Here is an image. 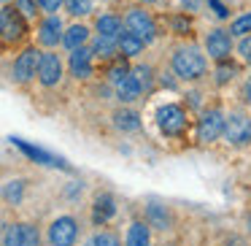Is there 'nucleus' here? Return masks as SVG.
<instances>
[{"mask_svg":"<svg viewBox=\"0 0 251 246\" xmlns=\"http://www.w3.org/2000/svg\"><path fill=\"white\" fill-rule=\"evenodd\" d=\"M208 3L213 6V11H216V17H222V19H227V17H229V11L224 8V3H219V0H208Z\"/></svg>","mask_w":251,"mask_h":246,"instance_id":"nucleus-33","label":"nucleus"},{"mask_svg":"<svg viewBox=\"0 0 251 246\" xmlns=\"http://www.w3.org/2000/svg\"><path fill=\"white\" fill-rule=\"evenodd\" d=\"M3 246H38L41 244V233L35 224L27 222H14L3 230V238H0Z\"/></svg>","mask_w":251,"mask_h":246,"instance_id":"nucleus-4","label":"nucleus"},{"mask_svg":"<svg viewBox=\"0 0 251 246\" xmlns=\"http://www.w3.org/2000/svg\"><path fill=\"white\" fill-rule=\"evenodd\" d=\"M143 41L138 38L135 33H130V30H122L119 35H116V52H119L122 57H138L143 52Z\"/></svg>","mask_w":251,"mask_h":246,"instance_id":"nucleus-16","label":"nucleus"},{"mask_svg":"<svg viewBox=\"0 0 251 246\" xmlns=\"http://www.w3.org/2000/svg\"><path fill=\"white\" fill-rule=\"evenodd\" d=\"M14 8H17L25 19L38 17V0H14Z\"/></svg>","mask_w":251,"mask_h":246,"instance_id":"nucleus-27","label":"nucleus"},{"mask_svg":"<svg viewBox=\"0 0 251 246\" xmlns=\"http://www.w3.org/2000/svg\"><path fill=\"white\" fill-rule=\"evenodd\" d=\"M219 62H222V65H219V71H216V73H219V76H216V84H227L229 79L238 73V68H235V65H227L224 60H219Z\"/></svg>","mask_w":251,"mask_h":246,"instance_id":"nucleus-30","label":"nucleus"},{"mask_svg":"<svg viewBox=\"0 0 251 246\" xmlns=\"http://www.w3.org/2000/svg\"><path fill=\"white\" fill-rule=\"evenodd\" d=\"M114 214H116V206H114V197H111L108 192H103V195L95 197V206H92V219L95 222L105 224Z\"/></svg>","mask_w":251,"mask_h":246,"instance_id":"nucleus-18","label":"nucleus"},{"mask_svg":"<svg viewBox=\"0 0 251 246\" xmlns=\"http://www.w3.org/2000/svg\"><path fill=\"white\" fill-rule=\"evenodd\" d=\"M38 8H44L46 14H57L62 8V0H38Z\"/></svg>","mask_w":251,"mask_h":246,"instance_id":"nucleus-32","label":"nucleus"},{"mask_svg":"<svg viewBox=\"0 0 251 246\" xmlns=\"http://www.w3.org/2000/svg\"><path fill=\"white\" fill-rule=\"evenodd\" d=\"M222 130H224V114L219 109H208L205 114L200 116L197 122V138L202 143H213L222 138Z\"/></svg>","mask_w":251,"mask_h":246,"instance_id":"nucleus-10","label":"nucleus"},{"mask_svg":"<svg viewBox=\"0 0 251 246\" xmlns=\"http://www.w3.org/2000/svg\"><path fill=\"white\" fill-rule=\"evenodd\" d=\"M95 27H98V35H108V38H116V35L122 33V19L114 17V14H103V17H98Z\"/></svg>","mask_w":251,"mask_h":246,"instance_id":"nucleus-22","label":"nucleus"},{"mask_svg":"<svg viewBox=\"0 0 251 246\" xmlns=\"http://www.w3.org/2000/svg\"><path fill=\"white\" fill-rule=\"evenodd\" d=\"M25 33H27L25 17L14 6L6 3V6L0 8V41H3L6 46H14V44H19V41L25 38Z\"/></svg>","mask_w":251,"mask_h":246,"instance_id":"nucleus-2","label":"nucleus"},{"mask_svg":"<svg viewBox=\"0 0 251 246\" xmlns=\"http://www.w3.org/2000/svg\"><path fill=\"white\" fill-rule=\"evenodd\" d=\"M111 82H114L116 98H119L122 103H132V100L141 98V87H138L135 76H132L125 65H116L114 71H111Z\"/></svg>","mask_w":251,"mask_h":246,"instance_id":"nucleus-7","label":"nucleus"},{"mask_svg":"<svg viewBox=\"0 0 251 246\" xmlns=\"http://www.w3.org/2000/svg\"><path fill=\"white\" fill-rule=\"evenodd\" d=\"M114 125L122 133H135V130H141V114L132 109H119L114 114Z\"/></svg>","mask_w":251,"mask_h":246,"instance_id":"nucleus-19","label":"nucleus"},{"mask_svg":"<svg viewBox=\"0 0 251 246\" xmlns=\"http://www.w3.org/2000/svg\"><path fill=\"white\" fill-rule=\"evenodd\" d=\"M146 219H149V227H157V230H170L173 227V214H170L168 206H162V203H149L146 206Z\"/></svg>","mask_w":251,"mask_h":246,"instance_id":"nucleus-15","label":"nucleus"},{"mask_svg":"<svg viewBox=\"0 0 251 246\" xmlns=\"http://www.w3.org/2000/svg\"><path fill=\"white\" fill-rule=\"evenodd\" d=\"M0 3H8V0H0Z\"/></svg>","mask_w":251,"mask_h":246,"instance_id":"nucleus-37","label":"nucleus"},{"mask_svg":"<svg viewBox=\"0 0 251 246\" xmlns=\"http://www.w3.org/2000/svg\"><path fill=\"white\" fill-rule=\"evenodd\" d=\"M222 136L227 138V143H232V146H246V143H251V119L246 114L224 116Z\"/></svg>","mask_w":251,"mask_h":246,"instance_id":"nucleus-6","label":"nucleus"},{"mask_svg":"<svg viewBox=\"0 0 251 246\" xmlns=\"http://www.w3.org/2000/svg\"><path fill=\"white\" fill-rule=\"evenodd\" d=\"M143 3H157V0H143Z\"/></svg>","mask_w":251,"mask_h":246,"instance_id":"nucleus-36","label":"nucleus"},{"mask_svg":"<svg viewBox=\"0 0 251 246\" xmlns=\"http://www.w3.org/2000/svg\"><path fill=\"white\" fill-rule=\"evenodd\" d=\"M205 52L208 57H213V60H227L229 55H232V35H229V30H211V33L205 35Z\"/></svg>","mask_w":251,"mask_h":246,"instance_id":"nucleus-11","label":"nucleus"},{"mask_svg":"<svg viewBox=\"0 0 251 246\" xmlns=\"http://www.w3.org/2000/svg\"><path fill=\"white\" fill-rule=\"evenodd\" d=\"M125 246H151V230L146 222H132L127 230V244Z\"/></svg>","mask_w":251,"mask_h":246,"instance_id":"nucleus-20","label":"nucleus"},{"mask_svg":"<svg viewBox=\"0 0 251 246\" xmlns=\"http://www.w3.org/2000/svg\"><path fill=\"white\" fill-rule=\"evenodd\" d=\"M68 65H71V76L89 79V76H92V49H89L87 44L78 46V49H73Z\"/></svg>","mask_w":251,"mask_h":246,"instance_id":"nucleus-13","label":"nucleus"},{"mask_svg":"<svg viewBox=\"0 0 251 246\" xmlns=\"http://www.w3.org/2000/svg\"><path fill=\"white\" fill-rule=\"evenodd\" d=\"M125 30L135 33L143 44H151V41L157 38V25H154L151 14L143 11V8H138V6L135 8H127V14H125Z\"/></svg>","mask_w":251,"mask_h":246,"instance_id":"nucleus-3","label":"nucleus"},{"mask_svg":"<svg viewBox=\"0 0 251 246\" xmlns=\"http://www.w3.org/2000/svg\"><path fill=\"white\" fill-rule=\"evenodd\" d=\"M87 41H89V27L87 25H71L68 30H62L60 44L65 46L68 52H73V49H78V46H84Z\"/></svg>","mask_w":251,"mask_h":246,"instance_id":"nucleus-17","label":"nucleus"},{"mask_svg":"<svg viewBox=\"0 0 251 246\" xmlns=\"http://www.w3.org/2000/svg\"><path fill=\"white\" fill-rule=\"evenodd\" d=\"M249 33H251V11H246L229 25V35H232V38H243V35H249Z\"/></svg>","mask_w":251,"mask_h":246,"instance_id":"nucleus-26","label":"nucleus"},{"mask_svg":"<svg viewBox=\"0 0 251 246\" xmlns=\"http://www.w3.org/2000/svg\"><path fill=\"white\" fill-rule=\"evenodd\" d=\"M35 76H38V82L44 84V87H57L60 79H62V60H60V55H54V52H41Z\"/></svg>","mask_w":251,"mask_h":246,"instance_id":"nucleus-8","label":"nucleus"},{"mask_svg":"<svg viewBox=\"0 0 251 246\" xmlns=\"http://www.w3.org/2000/svg\"><path fill=\"white\" fill-rule=\"evenodd\" d=\"M243 100L251 106V76L246 79V84H243Z\"/></svg>","mask_w":251,"mask_h":246,"instance_id":"nucleus-35","label":"nucleus"},{"mask_svg":"<svg viewBox=\"0 0 251 246\" xmlns=\"http://www.w3.org/2000/svg\"><path fill=\"white\" fill-rule=\"evenodd\" d=\"M78 238V222L73 217H57L49 224V244L51 246H73Z\"/></svg>","mask_w":251,"mask_h":246,"instance_id":"nucleus-9","label":"nucleus"},{"mask_svg":"<svg viewBox=\"0 0 251 246\" xmlns=\"http://www.w3.org/2000/svg\"><path fill=\"white\" fill-rule=\"evenodd\" d=\"M157 125H159V130H162L165 136H170V138L184 136V130H186V111L181 109V106H176V103L162 106V109L157 111Z\"/></svg>","mask_w":251,"mask_h":246,"instance_id":"nucleus-5","label":"nucleus"},{"mask_svg":"<svg viewBox=\"0 0 251 246\" xmlns=\"http://www.w3.org/2000/svg\"><path fill=\"white\" fill-rule=\"evenodd\" d=\"M3 200L6 203H11V206H19L22 203V197H25V181L22 179H17V181H8L6 187H3Z\"/></svg>","mask_w":251,"mask_h":246,"instance_id":"nucleus-23","label":"nucleus"},{"mask_svg":"<svg viewBox=\"0 0 251 246\" xmlns=\"http://www.w3.org/2000/svg\"><path fill=\"white\" fill-rule=\"evenodd\" d=\"M114 55H116V38H108V35H95L92 57H100V60H114Z\"/></svg>","mask_w":251,"mask_h":246,"instance_id":"nucleus-21","label":"nucleus"},{"mask_svg":"<svg viewBox=\"0 0 251 246\" xmlns=\"http://www.w3.org/2000/svg\"><path fill=\"white\" fill-rule=\"evenodd\" d=\"M19 146L25 149V152L30 154L33 160H38V163H44V165H60V160H54V157H49V154H44V152H38V149H33V146H27V143H22V141H17Z\"/></svg>","mask_w":251,"mask_h":246,"instance_id":"nucleus-29","label":"nucleus"},{"mask_svg":"<svg viewBox=\"0 0 251 246\" xmlns=\"http://www.w3.org/2000/svg\"><path fill=\"white\" fill-rule=\"evenodd\" d=\"M62 6L71 17H87V14H92L95 3L92 0H62Z\"/></svg>","mask_w":251,"mask_h":246,"instance_id":"nucleus-24","label":"nucleus"},{"mask_svg":"<svg viewBox=\"0 0 251 246\" xmlns=\"http://www.w3.org/2000/svg\"><path fill=\"white\" fill-rule=\"evenodd\" d=\"M87 246H122V241L116 238L114 233H105L103 230V233H95L92 238L87 241Z\"/></svg>","mask_w":251,"mask_h":246,"instance_id":"nucleus-28","label":"nucleus"},{"mask_svg":"<svg viewBox=\"0 0 251 246\" xmlns=\"http://www.w3.org/2000/svg\"><path fill=\"white\" fill-rule=\"evenodd\" d=\"M132 76H135V82H138V87H141V92H149L151 89V84H154V71L149 65H138V68H132Z\"/></svg>","mask_w":251,"mask_h":246,"instance_id":"nucleus-25","label":"nucleus"},{"mask_svg":"<svg viewBox=\"0 0 251 246\" xmlns=\"http://www.w3.org/2000/svg\"><path fill=\"white\" fill-rule=\"evenodd\" d=\"M38 57H41V52L35 49V46H30V49H25L22 55L17 57V62H14V82H17V84H27L30 79H35V68H38Z\"/></svg>","mask_w":251,"mask_h":246,"instance_id":"nucleus-12","label":"nucleus"},{"mask_svg":"<svg viewBox=\"0 0 251 246\" xmlns=\"http://www.w3.org/2000/svg\"><path fill=\"white\" fill-rule=\"evenodd\" d=\"M181 6H184L186 11H197V8H200V0H181Z\"/></svg>","mask_w":251,"mask_h":246,"instance_id":"nucleus-34","label":"nucleus"},{"mask_svg":"<svg viewBox=\"0 0 251 246\" xmlns=\"http://www.w3.org/2000/svg\"><path fill=\"white\" fill-rule=\"evenodd\" d=\"M238 55H240V60H243L246 65H251V33H249V35H243V38H240Z\"/></svg>","mask_w":251,"mask_h":246,"instance_id":"nucleus-31","label":"nucleus"},{"mask_svg":"<svg viewBox=\"0 0 251 246\" xmlns=\"http://www.w3.org/2000/svg\"><path fill=\"white\" fill-rule=\"evenodd\" d=\"M60 38H62V22H60L57 14H49V17L38 25V44L51 49V46L60 44Z\"/></svg>","mask_w":251,"mask_h":246,"instance_id":"nucleus-14","label":"nucleus"},{"mask_svg":"<svg viewBox=\"0 0 251 246\" xmlns=\"http://www.w3.org/2000/svg\"><path fill=\"white\" fill-rule=\"evenodd\" d=\"M170 65H173V73L178 79H184V82H197L200 76H205V55L200 52V46L195 44H186V46H178V49L173 52V60H170Z\"/></svg>","mask_w":251,"mask_h":246,"instance_id":"nucleus-1","label":"nucleus"}]
</instances>
